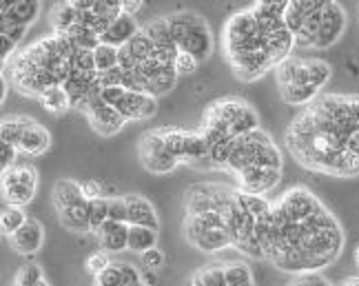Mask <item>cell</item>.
Wrapping results in <instances>:
<instances>
[{"label":"cell","mask_w":359,"mask_h":286,"mask_svg":"<svg viewBox=\"0 0 359 286\" xmlns=\"http://www.w3.org/2000/svg\"><path fill=\"white\" fill-rule=\"evenodd\" d=\"M286 147L304 169L359 175V93H324L291 122Z\"/></svg>","instance_id":"cell-1"},{"label":"cell","mask_w":359,"mask_h":286,"mask_svg":"<svg viewBox=\"0 0 359 286\" xmlns=\"http://www.w3.org/2000/svg\"><path fill=\"white\" fill-rule=\"evenodd\" d=\"M184 238L191 247H196L202 253H217L226 247H233L222 215L217 211L184 217Z\"/></svg>","instance_id":"cell-2"},{"label":"cell","mask_w":359,"mask_h":286,"mask_svg":"<svg viewBox=\"0 0 359 286\" xmlns=\"http://www.w3.org/2000/svg\"><path fill=\"white\" fill-rule=\"evenodd\" d=\"M275 72H278V89L291 85H313L324 89L333 78V67L317 58H288Z\"/></svg>","instance_id":"cell-3"},{"label":"cell","mask_w":359,"mask_h":286,"mask_svg":"<svg viewBox=\"0 0 359 286\" xmlns=\"http://www.w3.org/2000/svg\"><path fill=\"white\" fill-rule=\"evenodd\" d=\"M38 189V173L32 165H20L3 173V198L9 207L22 209L29 204Z\"/></svg>","instance_id":"cell-4"},{"label":"cell","mask_w":359,"mask_h":286,"mask_svg":"<svg viewBox=\"0 0 359 286\" xmlns=\"http://www.w3.org/2000/svg\"><path fill=\"white\" fill-rule=\"evenodd\" d=\"M137 156H140V162L149 173H158V175L171 173L180 165V160L173 158L167 144H164L160 129L142 133L140 142H137Z\"/></svg>","instance_id":"cell-5"},{"label":"cell","mask_w":359,"mask_h":286,"mask_svg":"<svg viewBox=\"0 0 359 286\" xmlns=\"http://www.w3.org/2000/svg\"><path fill=\"white\" fill-rule=\"evenodd\" d=\"M236 198V191L219 184H196L187 191V217L222 211Z\"/></svg>","instance_id":"cell-6"},{"label":"cell","mask_w":359,"mask_h":286,"mask_svg":"<svg viewBox=\"0 0 359 286\" xmlns=\"http://www.w3.org/2000/svg\"><path fill=\"white\" fill-rule=\"evenodd\" d=\"M240 191L246 196H266L269 191L280 182L282 169H266V167H251L236 175Z\"/></svg>","instance_id":"cell-7"},{"label":"cell","mask_w":359,"mask_h":286,"mask_svg":"<svg viewBox=\"0 0 359 286\" xmlns=\"http://www.w3.org/2000/svg\"><path fill=\"white\" fill-rule=\"evenodd\" d=\"M180 51H187V53H191L193 58H198V60L209 58L211 53H213V34L209 29V22H206L200 16V13H198L196 22L191 25L187 38L182 40V43H180Z\"/></svg>","instance_id":"cell-8"},{"label":"cell","mask_w":359,"mask_h":286,"mask_svg":"<svg viewBox=\"0 0 359 286\" xmlns=\"http://www.w3.org/2000/svg\"><path fill=\"white\" fill-rule=\"evenodd\" d=\"M346 32V11L339 3H328L324 7V20H322V32L320 40H317V49H328L333 47L337 40Z\"/></svg>","instance_id":"cell-9"},{"label":"cell","mask_w":359,"mask_h":286,"mask_svg":"<svg viewBox=\"0 0 359 286\" xmlns=\"http://www.w3.org/2000/svg\"><path fill=\"white\" fill-rule=\"evenodd\" d=\"M116 111L127 120H149L154 118L156 111H158V100L154 98V95L149 93H137V91H127V95H124V100L120 102V107L116 109Z\"/></svg>","instance_id":"cell-10"},{"label":"cell","mask_w":359,"mask_h":286,"mask_svg":"<svg viewBox=\"0 0 359 286\" xmlns=\"http://www.w3.org/2000/svg\"><path fill=\"white\" fill-rule=\"evenodd\" d=\"M324 7H326V0H313L311 3L309 16H306V20H304L299 34L295 36V47L317 49V40H320L322 20H324Z\"/></svg>","instance_id":"cell-11"},{"label":"cell","mask_w":359,"mask_h":286,"mask_svg":"<svg viewBox=\"0 0 359 286\" xmlns=\"http://www.w3.org/2000/svg\"><path fill=\"white\" fill-rule=\"evenodd\" d=\"M9 242L20 255H34V253L40 251V247H43V242H45V229L38 220L29 217L18 233H13L9 238Z\"/></svg>","instance_id":"cell-12"},{"label":"cell","mask_w":359,"mask_h":286,"mask_svg":"<svg viewBox=\"0 0 359 286\" xmlns=\"http://www.w3.org/2000/svg\"><path fill=\"white\" fill-rule=\"evenodd\" d=\"M100 242V249L107 253H120L129 249V224L107 220L98 231L93 233Z\"/></svg>","instance_id":"cell-13"},{"label":"cell","mask_w":359,"mask_h":286,"mask_svg":"<svg viewBox=\"0 0 359 286\" xmlns=\"http://www.w3.org/2000/svg\"><path fill=\"white\" fill-rule=\"evenodd\" d=\"M124 198H127V209H129V220H127L129 226H147V229L160 231L158 213L154 209V204H151L144 196L129 193Z\"/></svg>","instance_id":"cell-14"},{"label":"cell","mask_w":359,"mask_h":286,"mask_svg":"<svg viewBox=\"0 0 359 286\" xmlns=\"http://www.w3.org/2000/svg\"><path fill=\"white\" fill-rule=\"evenodd\" d=\"M140 29H142V27H137L135 18L124 16V13H122L118 20L111 22V27L107 29V34L100 38V43L109 45V47H116V49H122V47H127L131 43Z\"/></svg>","instance_id":"cell-15"},{"label":"cell","mask_w":359,"mask_h":286,"mask_svg":"<svg viewBox=\"0 0 359 286\" xmlns=\"http://www.w3.org/2000/svg\"><path fill=\"white\" fill-rule=\"evenodd\" d=\"M40 3L36 0H18V3H0V18H9L11 22L22 25V27H32L38 16H40Z\"/></svg>","instance_id":"cell-16"},{"label":"cell","mask_w":359,"mask_h":286,"mask_svg":"<svg viewBox=\"0 0 359 286\" xmlns=\"http://www.w3.org/2000/svg\"><path fill=\"white\" fill-rule=\"evenodd\" d=\"M49 147H51V135L43 125H38V122L27 127L18 140V151L27 156H43L45 151H49Z\"/></svg>","instance_id":"cell-17"},{"label":"cell","mask_w":359,"mask_h":286,"mask_svg":"<svg viewBox=\"0 0 359 286\" xmlns=\"http://www.w3.org/2000/svg\"><path fill=\"white\" fill-rule=\"evenodd\" d=\"M248 107H251V104L240 100V98H219V100L211 102L209 107L204 109V116H211V118L222 120L224 125H229V129H231L233 122H236Z\"/></svg>","instance_id":"cell-18"},{"label":"cell","mask_w":359,"mask_h":286,"mask_svg":"<svg viewBox=\"0 0 359 286\" xmlns=\"http://www.w3.org/2000/svg\"><path fill=\"white\" fill-rule=\"evenodd\" d=\"M80 202H87L85 196H82L80 182H74V180H58L56 182V186H53V207H56V211L76 207V204H80Z\"/></svg>","instance_id":"cell-19"},{"label":"cell","mask_w":359,"mask_h":286,"mask_svg":"<svg viewBox=\"0 0 359 286\" xmlns=\"http://www.w3.org/2000/svg\"><path fill=\"white\" fill-rule=\"evenodd\" d=\"M142 29H144V34L151 38V43H154L156 49H162V51H180L177 45H175V40H173V36H171L167 16L147 22V25L142 27Z\"/></svg>","instance_id":"cell-20"},{"label":"cell","mask_w":359,"mask_h":286,"mask_svg":"<svg viewBox=\"0 0 359 286\" xmlns=\"http://www.w3.org/2000/svg\"><path fill=\"white\" fill-rule=\"evenodd\" d=\"M58 217L62 226L69 231H76V233H91V224H89V202H80L76 207H69L58 211Z\"/></svg>","instance_id":"cell-21"},{"label":"cell","mask_w":359,"mask_h":286,"mask_svg":"<svg viewBox=\"0 0 359 286\" xmlns=\"http://www.w3.org/2000/svg\"><path fill=\"white\" fill-rule=\"evenodd\" d=\"M280 95L286 104H293V107H304L306 109L309 104H313L317 98L322 95V89H317L313 85H291V87H280Z\"/></svg>","instance_id":"cell-22"},{"label":"cell","mask_w":359,"mask_h":286,"mask_svg":"<svg viewBox=\"0 0 359 286\" xmlns=\"http://www.w3.org/2000/svg\"><path fill=\"white\" fill-rule=\"evenodd\" d=\"M158 231L147 226H129V251L144 255L147 251L156 249Z\"/></svg>","instance_id":"cell-23"},{"label":"cell","mask_w":359,"mask_h":286,"mask_svg":"<svg viewBox=\"0 0 359 286\" xmlns=\"http://www.w3.org/2000/svg\"><path fill=\"white\" fill-rule=\"evenodd\" d=\"M311 3H313V0H291V3H288L286 13H284V25L293 36L299 34L302 25H304V20H306L309 11H311Z\"/></svg>","instance_id":"cell-24"},{"label":"cell","mask_w":359,"mask_h":286,"mask_svg":"<svg viewBox=\"0 0 359 286\" xmlns=\"http://www.w3.org/2000/svg\"><path fill=\"white\" fill-rule=\"evenodd\" d=\"M51 25L53 34H69L72 27L78 25V11L72 3H58L51 9Z\"/></svg>","instance_id":"cell-25"},{"label":"cell","mask_w":359,"mask_h":286,"mask_svg":"<svg viewBox=\"0 0 359 286\" xmlns=\"http://www.w3.org/2000/svg\"><path fill=\"white\" fill-rule=\"evenodd\" d=\"M187 286H226L224 280V266L222 264H211L193 271Z\"/></svg>","instance_id":"cell-26"},{"label":"cell","mask_w":359,"mask_h":286,"mask_svg":"<svg viewBox=\"0 0 359 286\" xmlns=\"http://www.w3.org/2000/svg\"><path fill=\"white\" fill-rule=\"evenodd\" d=\"M36 120L27 118V116H11V118H5L3 120V129H0V135H3V142L5 144H13L18 149V140L20 135L25 133V129L34 125Z\"/></svg>","instance_id":"cell-27"},{"label":"cell","mask_w":359,"mask_h":286,"mask_svg":"<svg viewBox=\"0 0 359 286\" xmlns=\"http://www.w3.org/2000/svg\"><path fill=\"white\" fill-rule=\"evenodd\" d=\"M224 266V280L226 286H242V284H253V273L251 266L242 260H233L222 264Z\"/></svg>","instance_id":"cell-28"},{"label":"cell","mask_w":359,"mask_h":286,"mask_svg":"<svg viewBox=\"0 0 359 286\" xmlns=\"http://www.w3.org/2000/svg\"><path fill=\"white\" fill-rule=\"evenodd\" d=\"M27 220H29V217L22 213V209L3 204V217H0V222H3V233L7 238H11L13 233H18V231L25 226Z\"/></svg>","instance_id":"cell-29"},{"label":"cell","mask_w":359,"mask_h":286,"mask_svg":"<svg viewBox=\"0 0 359 286\" xmlns=\"http://www.w3.org/2000/svg\"><path fill=\"white\" fill-rule=\"evenodd\" d=\"M67 36L74 40V45H76L78 49L95 51V49L100 47V36H95V34L89 29V27H85V25H76V27H72Z\"/></svg>","instance_id":"cell-30"},{"label":"cell","mask_w":359,"mask_h":286,"mask_svg":"<svg viewBox=\"0 0 359 286\" xmlns=\"http://www.w3.org/2000/svg\"><path fill=\"white\" fill-rule=\"evenodd\" d=\"M259 129V116L255 114L253 107H248L246 111L231 125V135L233 138H244V135L253 133Z\"/></svg>","instance_id":"cell-31"},{"label":"cell","mask_w":359,"mask_h":286,"mask_svg":"<svg viewBox=\"0 0 359 286\" xmlns=\"http://www.w3.org/2000/svg\"><path fill=\"white\" fill-rule=\"evenodd\" d=\"M40 104L53 114H65L67 109H72V100H69V95L62 87H53L49 89L43 98H40Z\"/></svg>","instance_id":"cell-32"},{"label":"cell","mask_w":359,"mask_h":286,"mask_svg":"<svg viewBox=\"0 0 359 286\" xmlns=\"http://www.w3.org/2000/svg\"><path fill=\"white\" fill-rule=\"evenodd\" d=\"M118 56H120V49L116 47H109V45H102L93 51V58H95V69L98 74H104V72H111L118 67Z\"/></svg>","instance_id":"cell-33"},{"label":"cell","mask_w":359,"mask_h":286,"mask_svg":"<svg viewBox=\"0 0 359 286\" xmlns=\"http://www.w3.org/2000/svg\"><path fill=\"white\" fill-rule=\"evenodd\" d=\"M127 49L133 53L135 60L142 64L144 60L151 58V53H154V43H151V38L144 34V29H140V32H137V36L127 45Z\"/></svg>","instance_id":"cell-34"},{"label":"cell","mask_w":359,"mask_h":286,"mask_svg":"<svg viewBox=\"0 0 359 286\" xmlns=\"http://www.w3.org/2000/svg\"><path fill=\"white\" fill-rule=\"evenodd\" d=\"M109 220V198H100L89 202V224L91 233H95L104 222Z\"/></svg>","instance_id":"cell-35"},{"label":"cell","mask_w":359,"mask_h":286,"mask_svg":"<svg viewBox=\"0 0 359 286\" xmlns=\"http://www.w3.org/2000/svg\"><path fill=\"white\" fill-rule=\"evenodd\" d=\"M43 280H45L43 268H40L38 264H25V266H20L16 278H13L11 286H38Z\"/></svg>","instance_id":"cell-36"},{"label":"cell","mask_w":359,"mask_h":286,"mask_svg":"<svg viewBox=\"0 0 359 286\" xmlns=\"http://www.w3.org/2000/svg\"><path fill=\"white\" fill-rule=\"evenodd\" d=\"M242 193V191H240ZM242 200H244V207L248 209V213H251L255 220H259V217H264L273 211V204L264 198V196H246L242 193Z\"/></svg>","instance_id":"cell-37"},{"label":"cell","mask_w":359,"mask_h":286,"mask_svg":"<svg viewBox=\"0 0 359 286\" xmlns=\"http://www.w3.org/2000/svg\"><path fill=\"white\" fill-rule=\"evenodd\" d=\"M114 262L111 260H109V253L107 251H95V253H91L89 257H87V271H89V273L91 275H95V278H98V275H102L104 273V271L109 268V266H111Z\"/></svg>","instance_id":"cell-38"},{"label":"cell","mask_w":359,"mask_h":286,"mask_svg":"<svg viewBox=\"0 0 359 286\" xmlns=\"http://www.w3.org/2000/svg\"><path fill=\"white\" fill-rule=\"evenodd\" d=\"M72 67H74V72H80V74H93V72H98V69H95L93 51H85V49H78L76 51V56L72 58Z\"/></svg>","instance_id":"cell-39"},{"label":"cell","mask_w":359,"mask_h":286,"mask_svg":"<svg viewBox=\"0 0 359 286\" xmlns=\"http://www.w3.org/2000/svg\"><path fill=\"white\" fill-rule=\"evenodd\" d=\"M198 64H200L198 58H193L191 53H187V51H180L173 67H175V74L177 76H191V74L198 72Z\"/></svg>","instance_id":"cell-40"},{"label":"cell","mask_w":359,"mask_h":286,"mask_svg":"<svg viewBox=\"0 0 359 286\" xmlns=\"http://www.w3.org/2000/svg\"><path fill=\"white\" fill-rule=\"evenodd\" d=\"M109 220L127 224V220H129L127 198H109Z\"/></svg>","instance_id":"cell-41"},{"label":"cell","mask_w":359,"mask_h":286,"mask_svg":"<svg viewBox=\"0 0 359 286\" xmlns=\"http://www.w3.org/2000/svg\"><path fill=\"white\" fill-rule=\"evenodd\" d=\"M118 266H120L122 286H137V284H142V271H137L129 262H118Z\"/></svg>","instance_id":"cell-42"},{"label":"cell","mask_w":359,"mask_h":286,"mask_svg":"<svg viewBox=\"0 0 359 286\" xmlns=\"http://www.w3.org/2000/svg\"><path fill=\"white\" fill-rule=\"evenodd\" d=\"M27 29H29V27L16 25V22H11L9 18H3V22H0V36L11 38L13 43H20V40L25 38V34H27Z\"/></svg>","instance_id":"cell-43"},{"label":"cell","mask_w":359,"mask_h":286,"mask_svg":"<svg viewBox=\"0 0 359 286\" xmlns=\"http://www.w3.org/2000/svg\"><path fill=\"white\" fill-rule=\"evenodd\" d=\"M124 95H127V89H124V87H109V89H102V95H100V98H102L104 104L118 109L120 102L124 100Z\"/></svg>","instance_id":"cell-44"},{"label":"cell","mask_w":359,"mask_h":286,"mask_svg":"<svg viewBox=\"0 0 359 286\" xmlns=\"http://www.w3.org/2000/svg\"><path fill=\"white\" fill-rule=\"evenodd\" d=\"M98 286H122V278H120V266L118 262H114L109 266L102 275H98Z\"/></svg>","instance_id":"cell-45"},{"label":"cell","mask_w":359,"mask_h":286,"mask_svg":"<svg viewBox=\"0 0 359 286\" xmlns=\"http://www.w3.org/2000/svg\"><path fill=\"white\" fill-rule=\"evenodd\" d=\"M122 78H124V72L120 69V67H116V69H111V72L100 74L98 83L102 85V89H109V87H122Z\"/></svg>","instance_id":"cell-46"},{"label":"cell","mask_w":359,"mask_h":286,"mask_svg":"<svg viewBox=\"0 0 359 286\" xmlns=\"http://www.w3.org/2000/svg\"><path fill=\"white\" fill-rule=\"evenodd\" d=\"M142 264H144V268L147 271H158V268H162V264H164V253L156 247V249H151V251H147L144 255H142Z\"/></svg>","instance_id":"cell-47"},{"label":"cell","mask_w":359,"mask_h":286,"mask_svg":"<svg viewBox=\"0 0 359 286\" xmlns=\"http://www.w3.org/2000/svg\"><path fill=\"white\" fill-rule=\"evenodd\" d=\"M288 286H333V284H330L324 275L313 273V275H299V278H295Z\"/></svg>","instance_id":"cell-48"},{"label":"cell","mask_w":359,"mask_h":286,"mask_svg":"<svg viewBox=\"0 0 359 286\" xmlns=\"http://www.w3.org/2000/svg\"><path fill=\"white\" fill-rule=\"evenodd\" d=\"M0 151H3V156H0V167H3V173H5V171L13 169V160H16V151H18V149L13 147V144H5L3 142Z\"/></svg>","instance_id":"cell-49"},{"label":"cell","mask_w":359,"mask_h":286,"mask_svg":"<svg viewBox=\"0 0 359 286\" xmlns=\"http://www.w3.org/2000/svg\"><path fill=\"white\" fill-rule=\"evenodd\" d=\"M82 186V196H85L87 202H93V200H100L102 193H100V184L93 182V180H87V182H80Z\"/></svg>","instance_id":"cell-50"},{"label":"cell","mask_w":359,"mask_h":286,"mask_svg":"<svg viewBox=\"0 0 359 286\" xmlns=\"http://www.w3.org/2000/svg\"><path fill=\"white\" fill-rule=\"evenodd\" d=\"M0 40H3V51H0V60H3V64H7L9 56L13 53V49H16L18 43H13V40L7 38V36H0Z\"/></svg>","instance_id":"cell-51"},{"label":"cell","mask_w":359,"mask_h":286,"mask_svg":"<svg viewBox=\"0 0 359 286\" xmlns=\"http://www.w3.org/2000/svg\"><path fill=\"white\" fill-rule=\"evenodd\" d=\"M140 7H142L140 0H124V3H122V13H124V16L135 18V13L140 11Z\"/></svg>","instance_id":"cell-52"},{"label":"cell","mask_w":359,"mask_h":286,"mask_svg":"<svg viewBox=\"0 0 359 286\" xmlns=\"http://www.w3.org/2000/svg\"><path fill=\"white\" fill-rule=\"evenodd\" d=\"M72 5H74V9L76 11H91L93 9V5H95V0H72Z\"/></svg>","instance_id":"cell-53"},{"label":"cell","mask_w":359,"mask_h":286,"mask_svg":"<svg viewBox=\"0 0 359 286\" xmlns=\"http://www.w3.org/2000/svg\"><path fill=\"white\" fill-rule=\"evenodd\" d=\"M156 282H158V278H156L154 271H142V284H147V286H156Z\"/></svg>","instance_id":"cell-54"},{"label":"cell","mask_w":359,"mask_h":286,"mask_svg":"<svg viewBox=\"0 0 359 286\" xmlns=\"http://www.w3.org/2000/svg\"><path fill=\"white\" fill-rule=\"evenodd\" d=\"M341 286H359V275L357 278H348V280H344Z\"/></svg>","instance_id":"cell-55"},{"label":"cell","mask_w":359,"mask_h":286,"mask_svg":"<svg viewBox=\"0 0 359 286\" xmlns=\"http://www.w3.org/2000/svg\"><path fill=\"white\" fill-rule=\"evenodd\" d=\"M355 264H357V268H359V247L355 249Z\"/></svg>","instance_id":"cell-56"},{"label":"cell","mask_w":359,"mask_h":286,"mask_svg":"<svg viewBox=\"0 0 359 286\" xmlns=\"http://www.w3.org/2000/svg\"><path fill=\"white\" fill-rule=\"evenodd\" d=\"M38 286H49V284H47V280H43V282H40Z\"/></svg>","instance_id":"cell-57"},{"label":"cell","mask_w":359,"mask_h":286,"mask_svg":"<svg viewBox=\"0 0 359 286\" xmlns=\"http://www.w3.org/2000/svg\"><path fill=\"white\" fill-rule=\"evenodd\" d=\"M242 286H255V284H242Z\"/></svg>","instance_id":"cell-58"}]
</instances>
